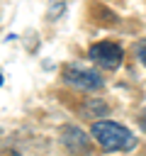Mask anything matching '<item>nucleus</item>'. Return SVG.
<instances>
[{
  "instance_id": "f257e3e1",
  "label": "nucleus",
  "mask_w": 146,
  "mask_h": 156,
  "mask_svg": "<svg viewBox=\"0 0 146 156\" xmlns=\"http://www.w3.org/2000/svg\"><path fill=\"white\" fill-rule=\"evenodd\" d=\"M92 136L107 151H127V149H134V144H136L134 134L127 127H122L117 122H109V119L95 122L92 124Z\"/></svg>"
},
{
  "instance_id": "f03ea898",
  "label": "nucleus",
  "mask_w": 146,
  "mask_h": 156,
  "mask_svg": "<svg viewBox=\"0 0 146 156\" xmlns=\"http://www.w3.org/2000/svg\"><path fill=\"white\" fill-rule=\"evenodd\" d=\"M63 78H66V83H71V85H75L80 90H97V88H102L100 73L92 71V68H88V66H80V63L66 66Z\"/></svg>"
},
{
  "instance_id": "7ed1b4c3",
  "label": "nucleus",
  "mask_w": 146,
  "mask_h": 156,
  "mask_svg": "<svg viewBox=\"0 0 146 156\" xmlns=\"http://www.w3.org/2000/svg\"><path fill=\"white\" fill-rule=\"evenodd\" d=\"M90 58L97 66H102L107 71H114L122 63V49L114 41H100V44H92L90 46Z\"/></svg>"
},
{
  "instance_id": "20e7f679",
  "label": "nucleus",
  "mask_w": 146,
  "mask_h": 156,
  "mask_svg": "<svg viewBox=\"0 0 146 156\" xmlns=\"http://www.w3.org/2000/svg\"><path fill=\"white\" fill-rule=\"evenodd\" d=\"M63 144H66L71 151H80V149L88 146V136H85V132H80L78 127H68V129H63Z\"/></svg>"
},
{
  "instance_id": "39448f33",
  "label": "nucleus",
  "mask_w": 146,
  "mask_h": 156,
  "mask_svg": "<svg viewBox=\"0 0 146 156\" xmlns=\"http://www.w3.org/2000/svg\"><path fill=\"white\" fill-rule=\"evenodd\" d=\"M63 12H66V0H49V10H46L49 20H58Z\"/></svg>"
},
{
  "instance_id": "423d86ee",
  "label": "nucleus",
  "mask_w": 146,
  "mask_h": 156,
  "mask_svg": "<svg viewBox=\"0 0 146 156\" xmlns=\"http://www.w3.org/2000/svg\"><path fill=\"white\" fill-rule=\"evenodd\" d=\"M136 56H139V61L146 66V41H139V44H136Z\"/></svg>"
},
{
  "instance_id": "0eeeda50",
  "label": "nucleus",
  "mask_w": 146,
  "mask_h": 156,
  "mask_svg": "<svg viewBox=\"0 0 146 156\" xmlns=\"http://www.w3.org/2000/svg\"><path fill=\"white\" fill-rule=\"evenodd\" d=\"M139 124H141V129H144V132H146V110H144V112H141V119H139Z\"/></svg>"
},
{
  "instance_id": "6e6552de",
  "label": "nucleus",
  "mask_w": 146,
  "mask_h": 156,
  "mask_svg": "<svg viewBox=\"0 0 146 156\" xmlns=\"http://www.w3.org/2000/svg\"><path fill=\"white\" fill-rule=\"evenodd\" d=\"M0 85H2V76H0Z\"/></svg>"
}]
</instances>
